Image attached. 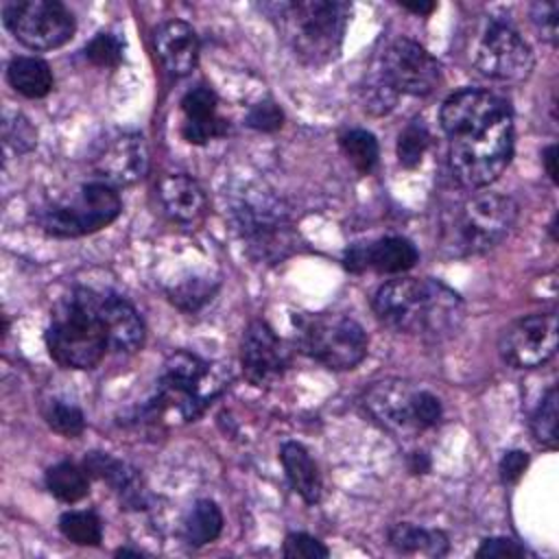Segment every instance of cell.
<instances>
[{"mask_svg": "<svg viewBox=\"0 0 559 559\" xmlns=\"http://www.w3.org/2000/svg\"><path fill=\"white\" fill-rule=\"evenodd\" d=\"M223 531V513L214 500H197L183 518V537L190 546H205Z\"/></svg>", "mask_w": 559, "mask_h": 559, "instance_id": "cell-27", "label": "cell"}, {"mask_svg": "<svg viewBox=\"0 0 559 559\" xmlns=\"http://www.w3.org/2000/svg\"><path fill=\"white\" fill-rule=\"evenodd\" d=\"M122 212V201L114 186L92 181L81 186L70 199L46 203L37 210V225L57 238H79L111 225Z\"/></svg>", "mask_w": 559, "mask_h": 559, "instance_id": "cell-10", "label": "cell"}, {"mask_svg": "<svg viewBox=\"0 0 559 559\" xmlns=\"http://www.w3.org/2000/svg\"><path fill=\"white\" fill-rule=\"evenodd\" d=\"M513 157V114L502 116L487 129L452 138L448 162L452 177L463 188H485L496 181Z\"/></svg>", "mask_w": 559, "mask_h": 559, "instance_id": "cell-8", "label": "cell"}, {"mask_svg": "<svg viewBox=\"0 0 559 559\" xmlns=\"http://www.w3.org/2000/svg\"><path fill=\"white\" fill-rule=\"evenodd\" d=\"M531 555V550L526 546H522L520 542L511 539V537H489L483 539L480 548L476 550V557H526Z\"/></svg>", "mask_w": 559, "mask_h": 559, "instance_id": "cell-40", "label": "cell"}, {"mask_svg": "<svg viewBox=\"0 0 559 559\" xmlns=\"http://www.w3.org/2000/svg\"><path fill=\"white\" fill-rule=\"evenodd\" d=\"M526 465H528V454L526 452H522V450L504 452V456L500 461V467H498L500 480L502 483H515L522 476V472L526 469Z\"/></svg>", "mask_w": 559, "mask_h": 559, "instance_id": "cell-42", "label": "cell"}, {"mask_svg": "<svg viewBox=\"0 0 559 559\" xmlns=\"http://www.w3.org/2000/svg\"><path fill=\"white\" fill-rule=\"evenodd\" d=\"M389 544L404 555L443 557L448 552V537L437 528H421L411 522H397L389 528Z\"/></svg>", "mask_w": 559, "mask_h": 559, "instance_id": "cell-25", "label": "cell"}, {"mask_svg": "<svg viewBox=\"0 0 559 559\" xmlns=\"http://www.w3.org/2000/svg\"><path fill=\"white\" fill-rule=\"evenodd\" d=\"M290 365V349L273 328L255 319L247 325L240 341V367L245 378L255 386L277 382Z\"/></svg>", "mask_w": 559, "mask_h": 559, "instance_id": "cell-17", "label": "cell"}, {"mask_svg": "<svg viewBox=\"0 0 559 559\" xmlns=\"http://www.w3.org/2000/svg\"><path fill=\"white\" fill-rule=\"evenodd\" d=\"M557 2H535L531 7V20L542 39L555 44L557 41Z\"/></svg>", "mask_w": 559, "mask_h": 559, "instance_id": "cell-39", "label": "cell"}, {"mask_svg": "<svg viewBox=\"0 0 559 559\" xmlns=\"http://www.w3.org/2000/svg\"><path fill=\"white\" fill-rule=\"evenodd\" d=\"M2 22L11 35L33 50H52L74 37L72 11L57 0H13L2 7Z\"/></svg>", "mask_w": 559, "mask_h": 559, "instance_id": "cell-11", "label": "cell"}, {"mask_svg": "<svg viewBox=\"0 0 559 559\" xmlns=\"http://www.w3.org/2000/svg\"><path fill=\"white\" fill-rule=\"evenodd\" d=\"M395 92L389 87V83L380 76V81L376 83V85H369L367 87V105H365V109H369V111H373V114H386L391 107H393V103H395Z\"/></svg>", "mask_w": 559, "mask_h": 559, "instance_id": "cell-41", "label": "cell"}, {"mask_svg": "<svg viewBox=\"0 0 559 559\" xmlns=\"http://www.w3.org/2000/svg\"><path fill=\"white\" fill-rule=\"evenodd\" d=\"M408 467H411L413 474H424L430 467V461H428V456L424 452H413Z\"/></svg>", "mask_w": 559, "mask_h": 559, "instance_id": "cell-44", "label": "cell"}, {"mask_svg": "<svg viewBox=\"0 0 559 559\" xmlns=\"http://www.w3.org/2000/svg\"><path fill=\"white\" fill-rule=\"evenodd\" d=\"M557 402H559L557 389L550 386L531 417L533 437L537 439V443L546 448L557 445Z\"/></svg>", "mask_w": 559, "mask_h": 559, "instance_id": "cell-34", "label": "cell"}, {"mask_svg": "<svg viewBox=\"0 0 559 559\" xmlns=\"http://www.w3.org/2000/svg\"><path fill=\"white\" fill-rule=\"evenodd\" d=\"M282 552L288 559H325L330 555L323 542L308 533H288Z\"/></svg>", "mask_w": 559, "mask_h": 559, "instance_id": "cell-37", "label": "cell"}, {"mask_svg": "<svg viewBox=\"0 0 559 559\" xmlns=\"http://www.w3.org/2000/svg\"><path fill=\"white\" fill-rule=\"evenodd\" d=\"M85 57L98 68H116L122 59V41L114 33H96L85 46Z\"/></svg>", "mask_w": 559, "mask_h": 559, "instance_id": "cell-36", "label": "cell"}, {"mask_svg": "<svg viewBox=\"0 0 559 559\" xmlns=\"http://www.w3.org/2000/svg\"><path fill=\"white\" fill-rule=\"evenodd\" d=\"M103 293L74 288L52 310L46 347L63 369H94L109 352V334L100 310Z\"/></svg>", "mask_w": 559, "mask_h": 559, "instance_id": "cell-2", "label": "cell"}, {"mask_svg": "<svg viewBox=\"0 0 559 559\" xmlns=\"http://www.w3.org/2000/svg\"><path fill=\"white\" fill-rule=\"evenodd\" d=\"M155 52L173 76H186L199 61V37L194 28L183 20H168L153 33Z\"/></svg>", "mask_w": 559, "mask_h": 559, "instance_id": "cell-19", "label": "cell"}, {"mask_svg": "<svg viewBox=\"0 0 559 559\" xmlns=\"http://www.w3.org/2000/svg\"><path fill=\"white\" fill-rule=\"evenodd\" d=\"M218 98L212 87L197 85L188 90L181 98L183 124L181 135L190 144H205L212 138H221L227 133L229 124L216 111Z\"/></svg>", "mask_w": 559, "mask_h": 559, "instance_id": "cell-20", "label": "cell"}, {"mask_svg": "<svg viewBox=\"0 0 559 559\" xmlns=\"http://www.w3.org/2000/svg\"><path fill=\"white\" fill-rule=\"evenodd\" d=\"M2 138L4 144L11 146L15 153H28L37 142V131L22 114H4Z\"/></svg>", "mask_w": 559, "mask_h": 559, "instance_id": "cell-35", "label": "cell"}, {"mask_svg": "<svg viewBox=\"0 0 559 559\" xmlns=\"http://www.w3.org/2000/svg\"><path fill=\"white\" fill-rule=\"evenodd\" d=\"M338 144L345 153V157L354 164V168L362 175H369L380 157L378 140L371 131L365 129H349L338 138Z\"/></svg>", "mask_w": 559, "mask_h": 559, "instance_id": "cell-29", "label": "cell"}, {"mask_svg": "<svg viewBox=\"0 0 559 559\" xmlns=\"http://www.w3.org/2000/svg\"><path fill=\"white\" fill-rule=\"evenodd\" d=\"M518 221V203L498 192L463 201L441 227V249L452 258L478 255L500 245Z\"/></svg>", "mask_w": 559, "mask_h": 559, "instance_id": "cell-5", "label": "cell"}, {"mask_svg": "<svg viewBox=\"0 0 559 559\" xmlns=\"http://www.w3.org/2000/svg\"><path fill=\"white\" fill-rule=\"evenodd\" d=\"M441 76L439 61L415 39H395L382 57V79L395 94L426 96Z\"/></svg>", "mask_w": 559, "mask_h": 559, "instance_id": "cell-14", "label": "cell"}, {"mask_svg": "<svg viewBox=\"0 0 559 559\" xmlns=\"http://www.w3.org/2000/svg\"><path fill=\"white\" fill-rule=\"evenodd\" d=\"M236 229L255 260L275 264L290 255L297 245V231L282 201L260 186H247L231 203Z\"/></svg>", "mask_w": 559, "mask_h": 559, "instance_id": "cell-6", "label": "cell"}, {"mask_svg": "<svg viewBox=\"0 0 559 559\" xmlns=\"http://www.w3.org/2000/svg\"><path fill=\"white\" fill-rule=\"evenodd\" d=\"M59 531L76 546H98L103 539V522L94 511H66L59 518Z\"/></svg>", "mask_w": 559, "mask_h": 559, "instance_id": "cell-30", "label": "cell"}, {"mask_svg": "<svg viewBox=\"0 0 559 559\" xmlns=\"http://www.w3.org/2000/svg\"><path fill=\"white\" fill-rule=\"evenodd\" d=\"M280 461L284 465L293 491L299 493L304 502L317 504L321 500L323 483L308 450L297 441H286L280 450Z\"/></svg>", "mask_w": 559, "mask_h": 559, "instance_id": "cell-24", "label": "cell"}, {"mask_svg": "<svg viewBox=\"0 0 559 559\" xmlns=\"http://www.w3.org/2000/svg\"><path fill=\"white\" fill-rule=\"evenodd\" d=\"M376 317L391 330L424 341L454 336L465 321V304L432 277H395L373 295Z\"/></svg>", "mask_w": 559, "mask_h": 559, "instance_id": "cell-1", "label": "cell"}, {"mask_svg": "<svg viewBox=\"0 0 559 559\" xmlns=\"http://www.w3.org/2000/svg\"><path fill=\"white\" fill-rule=\"evenodd\" d=\"M83 467L90 476L105 480L120 498V504L127 509H140L144 504V487L135 467L129 463L107 454V452H90L83 461Z\"/></svg>", "mask_w": 559, "mask_h": 559, "instance_id": "cell-23", "label": "cell"}, {"mask_svg": "<svg viewBox=\"0 0 559 559\" xmlns=\"http://www.w3.org/2000/svg\"><path fill=\"white\" fill-rule=\"evenodd\" d=\"M92 168L109 186H131L148 170V148L140 133L116 131L103 138L92 153Z\"/></svg>", "mask_w": 559, "mask_h": 559, "instance_id": "cell-16", "label": "cell"}, {"mask_svg": "<svg viewBox=\"0 0 559 559\" xmlns=\"http://www.w3.org/2000/svg\"><path fill=\"white\" fill-rule=\"evenodd\" d=\"M509 114L511 105L502 96L480 87H465L445 98L439 120L445 135L452 140L478 133Z\"/></svg>", "mask_w": 559, "mask_h": 559, "instance_id": "cell-15", "label": "cell"}, {"mask_svg": "<svg viewBox=\"0 0 559 559\" xmlns=\"http://www.w3.org/2000/svg\"><path fill=\"white\" fill-rule=\"evenodd\" d=\"M284 122V114L280 109V105H275L273 100H262V103H255L249 111H247V124L255 131H264V133H271V131H277Z\"/></svg>", "mask_w": 559, "mask_h": 559, "instance_id": "cell-38", "label": "cell"}, {"mask_svg": "<svg viewBox=\"0 0 559 559\" xmlns=\"http://www.w3.org/2000/svg\"><path fill=\"white\" fill-rule=\"evenodd\" d=\"M474 66L493 81L522 83L533 70V52L511 24L493 20L478 41Z\"/></svg>", "mask_w": 559, "mask_h": 559, "instance_id": "cell-12", "label": "cell"}, {"mask_svg": "<svg viewBox=\"0 0 559 559\" xmlns=\"http://www.w3.org/2000/svg\"><path fill=\"white\" fill-rule=\"evenodd\" d=\"M362 404L367 413L395 437H415L435 428L443 417L439 397L400 378L373 382L365 391Z\"/></svg>", "mask_w": 559, "mask_h": 559, "instance_id": "cell-7", "label": "cell"}, {"mask_svg": "<svg viewBox=\"0 0 559 559\" xmlns=\"http://www.w3.org/2000/svg\"><path fill=\"white\" fill-rule=\"evenodd\" d=\"M542 159H544V166H546V173H548L550 181L557 183V146H555V144L546 146Z\"/></svg>", "mask_w": 559, "mask_h": 559, "instance_id": "cell-43", "label": "cell"}, {"mask_svg": "<svg viewBox=\"0 0 559 559\" xmlns=\"http://www.w3.org/2000/svg\"><path fill=\"white\" fill-rule=\"evenodd\" d=\"M218 282L212 277H186L168 288L170 301L183 312L201 310L216 293Z\"/></svg>", "mask_w": 559, "mask_h": 559, "instance_id": "cell-31", "label": "cell"}, {"mask_svg": "<svg viewBox=\"0 0 559 559\" xmlns=\"http://www.w3.org/2000/svg\"><path fill=\"white\" fill-rule=\"evenodd\" d=\"M430 146V133L421 120H413L397 135V162L404 168H415L421 164L426 148Z\"/></svg>", "mask_w": 559, "mask_h": 559, "instance_id": "cell-33", "label": "cell"}, {"mask_svg": "<svg viewBox=\"0 0 559 559\" xmlns=\"http://www.w3.org/2000/svg\"><path fill=\"white\" fill-rule=\"evenodd\" d=\"M41 415H44V421L59 435L63 437H79L85 428V417L81 413L79 406L74 404H68L63 400H48L41 408Z\"/></svg>", "mask_w": 559, "mask_h": 559, "instance_id": "cell-32", "label": "cell"}, {"mask_svg": "<svg viewBox=\"0 0 559 559\" xmlns=\"http://www.w3.org/2000/svg\"><path fill=\"white\" fill-rule=\"evenodd\" d=\"M559 343L555 312H535L509 323L498 341L502 360L515 369H535L548 362Z\"/></svg>", "mask_w": 559, "mask_h": 559, "instance_id": "cell-13", "label": "cell"}, {"mask_svg": "<svg viewBox=\"0 0 559 559\" xmlns=\"http://www.w3.org/2000/svg\"><path fill=\"white\" fill-rule=\"evenodd\" d=\"M419 260L415 245L402 236H384L373 242H356L345 251V269L352 273H404Z\"/></svg>", "mask_w": 559, "mask_h": 559, "instance_id": "cell-18", "label": "cell"}, {"mask_svg": "<svg viewBox=\"0 0 559 559\" xmlns=\"http://www.w3.org/2000/svg\"><path fill=\"white\" fill-rule=\"evenodd\" d=\"M229 382V371L203 360L201 356L179 349L173 352L157 380V389L142 406V419L162 424L168 413L183 421L197 419L205 406L218 397Z\"/></svg>", "mask_w": 559, "mask_h": 559, "instance_id": "cell-3", "label": "cell"}, {"mask_svg": "<svg viewBox=\"0 0 559 559\" xmlns=\"http://www.w3.org/2000/svg\"><path fill=\"white\" fill-rule=\"evenodd\" d=\"M295 325L299 349L328 369H354L367 356V334L352 317L336 312L299 314Z\"/></svg>", "mask_w": 559, "mask_h": 559, "instance_id": "cell-9", "label": "cell"}, {"mask_svg": "<svg viewBox=\"0 0 559 559\" xmlns=\"http://www.w3.org/2000/svg\"><path fill=\"white\" fill-rule=\"evenodd\" d=\"M103 319L109 334V352L135 354L144 345V321L138 310L120 295L103 293L100 299Z\"/></svg>", "mask_w": 559, "mask_h": 559, "instance_id": "cell-21", "label": "cell"}, {"mask_svg": "<svg viewBox=\"0 0 559 559\" xmlns=\"http://www.w3.org/2000/svg\"><path fill=\"white\" fill-rule=\"evenodd\" d=\"M435 2H415V4H411V2H404L402 4V9H406V11H413V13H417V15H428V13H432L435 11Z\"/></svg>", "mask_w": 559, "mask_h": 559, "instance_id": "cell-45", "label": "cell"}, {"mask_svg": "<svg viewBox=\"0 0 559 559\" xmlns=\"http://www.w3.org/2000/svg\"><path fill=\"white\" fill-rule=\"evenodd\" d=\"M164 212L181 225H197L207 212V197L197 179L177 173L166 175L157 188Z\"/></svg>", "mask_w": 559, "mask_h": 559, "instance_id": "cell-22", "label": "cell"}, {"mask_svg": "<svg viewBox=\"0 0 559 559\" xmlns=\"http://www.w3.org/2000/svg\"><path fill=\"white\" fill-rule=\"evenodd\" d=\"M7 79L11 87L26 98H44L52 90L50 66L39 57H13L7 68Z\"/></svg>", "mask_w": 559, "mask_h": 559, "instance_id": "cell-26", "label": "cell"}, {"mask_svg": "<svg viewBox=\"0 0 559 559\" xmlns=\"http://www.w3.org/2000/svg\"><path fill=\"white\" fill-rule=\"evenodd\" d=\"M48 491L61 502H79L90 493V474L70 461H61L46 472Z\"/></svg>", "mask_w": 559, "mask_h": 559, "instance_id": "cell-28", "label": "cell"}, {"mask_svg": "<svg viewBox=\"0 0 559 559\" xmlns=\"http://www.w3.org/2000/svg\"><path fill=\"white\" fill-rule=\"evenodd\" d=\"M271 7V4H269ZM282 37L306 66H325L341 52L352 7L338 0H299L273 4Z\"/></svg>", "mask_w": 559, "mask_h": 559, "instance_id": "cell-4", "label": "cell"}]
</instances>
